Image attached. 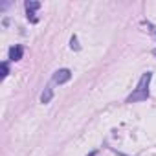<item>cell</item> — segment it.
Instances as JSON below:
<instances>
[{"instance_id": "1", "label": "cell", "mask_w": 156, "mask_h": 156, "mask_svg": "<svg viewBox=\"0 0 156 156\" xmlns=\"http://www.w3.org/2000/svg\"><path fill=\"white\" fill-rule=\"evenodd\" d=\"M152 79V73L145 72L141 75V79L138 81V87L134 88V92L127 98V103H140V101H147L149 99V85Z\"/></svg>"}, {"instance_id": "2", "label": "cell", "mask_w": 156, "mask_h": 156, "mask_svg": "<svg viewBox=\"0 0 156 156\" xmlns=\"http://www.w3.org/2000/svg\"><path fill=\"white\" fill-rule=\"evenodd\" d=\"M72 79V72L68 70V68H61V70H57L55 73H53V83L55 85H64V83H68Z\"/></svg>"}, {"instance_id": "3", "label": "cell", "mask_w": 156, "mask_h": 156, "mask_svg": "<svg viewBox=\"0 0 156 156\" xmlns=\"http://www.w3.org/2000/svg\"><path fill=\"white\" fill-rule=\"evenodd\" d=\"M24 6H26V13H28V19H30L31 22H37L35 11L41 8V2H37V0H28V2H26Z\"/></svg>"}, {"instance_id": "4", "label": "cell", "mask_w": 156, "mask_h": 156, "mask_svg": "<svg viewBox=\"0 0 156 156\" xmlns=\"http://www.w3.org/2000/svg\"><path fill=\"white\" fill-rule=\"evenodd\" d=\"M22 55H24V46L22 44H15V46L9 48V59L11 61H20Z\"/></svg>"}, {"instance_id": "5", "label": "cell", "mask_w": 156, "mask_h": 156, "mask_svg": "<svg viewBox=\"0 0 156 156\" xmlns=\"http://www.w3.org/2000/svg\"><path fill=\"white\" fill-rule=\"evenodd\" d=\"M51 98H53V88H51V85H48V87L44 88V92L41 94V101H42V103H50Z\"/></svg>"}, {"instance_id": "6", "label": "cell", "mask_w": 156, "mask_h": 156, "mask_svg": "<svg viewBox=\"0 0 156 156\" xmlns=\"http://www.w3.org/2000/svg\"><path fill=\"white\" fill-rule=\"evenodd\" d=\"M8 73H9V64L4 61L2 62V79H4V77H8Z\"/></svg>"}, {"instance_id": "7", "label": "cell", "mask_w": 156, "mask_h": 156, "mask_svg": "<svg viewBox=\"0 0 156 156\" xmlns=\"http://www.w3.org/2000/svg\"><path fill=\"white\" fill-rule=\"evenodd\" d=\"M70 46H72V50H79V42H77V37L75 35L70 39Z\"/></svg>"}, {"instance_id": "8", "label": "cell", "mask_w": 156, "mask_h": 156, "mask_svg": "<svg viewBox=\"0 0 156 156\" xmlns=\"http://www.w3.org/2000/svg\"><path fill=\"white\" fill-rule=\"evenodd\" d=\"M88 156H98V152H96V151H94V152H90V154H88Z\"/></svg>"}, {"instance_id": "9", "label": "cell", "mask_w": 156, "mask_h": 156, "mask_svg": "<svg viewBox=\"0 0 156 156\" xmlns=\"http://www.w3.org/2000/svg\"><path fill=\"white\" fill-rule=\"evenodd\" d=\"M152 53H154V55H156V50H152Z\"/></svg>"}]
</instances>
